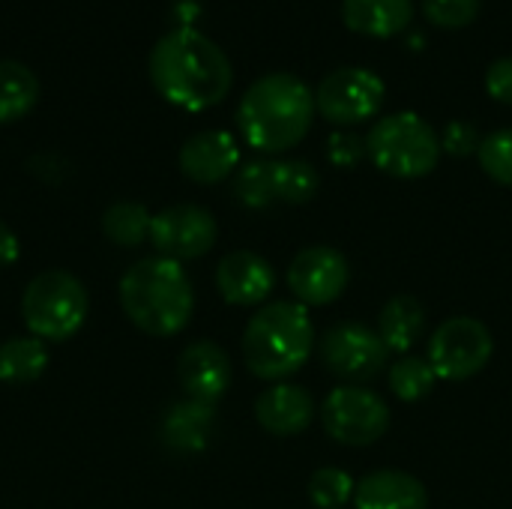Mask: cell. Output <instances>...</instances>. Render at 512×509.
I'll return each mask as SVG.
<instances>
[{"mask_svg":"<svg viewBox=\"0 0 512 509\" xmlns=\"http://www.w3.org/2000/svg\"><path fill=\"white\" fill-rule=\"evenodd\" d=\"M147 72L159 96L186 111L219 105L234 81L225 48L192 24H180L153 42Z\"/></svg>","mask_w":512,"mask_h":509,"instance_id":"obj_1","label":"cell"},{"mask_svg":"<svg viewBox=\"0 0 512 509\" xmlns=\"http://www.w3.org/2000/svg\"><path fill=\"white\" fill-rule=\"evenodd\" d=\"M315 114V90L300 75L267 72L246 87L237 105V126L252 150L285 153L309 135Z\"/></svg>","mask_w":512,"mask_h":509,"instance_id":"obj_2","label":"cell"},{"mask_svg":"<svg viewBox=\"0 0 512 509\" xmlns=\"http://www.w3.org/2000/svg\"><path fill=\"white\" fill-rule=\"evenodd\" d=\"M120 309L147 336L165 339L177 336L195 309V291L186 270L162 255H150L135 261L117 288Z\"/></svg>","mask_w":512,"mask_h":509,"instance_id":"obj_3","label":"cell"},{"mask_svg":"<svg viewBox=\"0 0 512 509\" xmlns=\"http://www.w3.org/2000/svg\"><path fill=\"white\" fill-rule=\"evenodd\" d=\"M315 351V324L303 303L276 300L261 306L243 330L246 369L261 381L297 375Z\"/></svg>","mask_w":512,"mask_h":509,"instance_id":"obj_4","label":"cell"},{"mask_svg":"<svg viewBox=\"0 0 512 509\" xmlns=\"http://www.w3.org/2000/svg\"><path fill=\"white\" fill-rule=\"evenodd\" d=\"M369 159L390 177L417 180L438 168L441 135L417 111H396L381 117L366 135Z\"/></svg>","mask_w":512,"mask_h":509,"instance_id":"obj_5","label":"cell"},{"mask_svg":"<svg viewBox=\"0 0 512 509\" xmlns=\"http://www.w3.org/2000/svg\"><path fill=\"white\" fill-rule=\"evenodd\" d=\"M90 312L87 288L69 270H42L36 273L21 294V318L30 336L42 342L72 339Z\"/></svg>","mask_w":512,"mask_h":509,"instance_id":"obj_6","label":"cell"},{"mask_svg":"<svg viewBox=\"0 0 512 509\" xmlns=\"http://www.w3.org/2000/svg\"><path fill=\"white\" fill-rule=\"evenodd\" d=\"M495 354L489 327L480 318L456 315L444 321L429 339V363L438 381H468L480 375Z\"/></svg>","mask_w":512,"mask_h":509,"instance_id":"obj_7","label":"cell"},{"mask_svg":"<svg viewBox=\"0 0 512 509\" xmlns=\"http://www.w3.org/2000/svg\"><path fill=\"white\" fill-rule=\"evenodd\" d=\"M387 84L378 72L363 66H339L315 87V108L336 126H357L381 111Z\"/></svg>","mask_w":512,"mask_h":509,"instance_id":"obj_8","label":"cell"},{"mask_svg":"<svg viewBox=\"0 0 512 509\" xmlns=\"http://www.w3.org/2000/svg\"><path fill=\"white\" fill-rule=\"evenodd\" d=\"M390 405L366 387H336L321 405L324 432L345 447H369L390 429Z\"/></svg>","mask_w":512,"mask_h":509,"instance_id":"obj_9","label":"cell"},{"mask_svg":"<svg viewBox=\"0 0 512 509\" xmlns=\"http://www.w3.org/2000/svg\"><path fill=\"white\" fill-rule=\"evenodd\" d=\"M321 360L336 378L357 387V384L375 381L387 369L390 348L384 345L378 330L357 324V321H345V324H336L324 333Z\"/></svg>","mask_w":512,"mask_h":509,"instance_id":"obj_10","label":"cell"},{"mask_svg":"<svg viewBox=\"0 0 512 509\" xmlns=\"http://www.w3.org/2000/svg\"><path fill=\"white\" fill-rule=\"evenodd\" d=\"M219 225L201 204H171L150 222V243L156 255L171 261H195L213 249Z\"/></svg>","mask_w":512,"mask_h":509,"instance_id":"obj_11","label":"cell"},{"mask_svg":"<svg viewBox=\"0 0 512 509\" xmlns=\"http://www.w3.org/2000/svg\"><path fill=\"white\" fill-rule=\"evenodd\" d=\"M351 282L348 258L333 246H309L288 267V288L303 306L336 303Z\"/></svg>","mask_w":512,"mask_h":509,"instance_id":"obj_12","label":"cell"},{"mask_svg":"<svg viewBox=\"0 0 512 509\" xmlns=\"http://www.w3.org/2000/svg\"><path fill=\"white\" fill-rule=\"evenodd\" d=\"M177 378H180L186 399L216 408V402L231 387V360H228L225 348L201 339V342H192L183 348V354L177 360Z\"/></svg>","mask_w":512,"mask_h":509,"instance_id":"obj_13","label":"cell"},{"mask_svg":"<svg viewBox=\"0 0 512 509\" xmlns=\"http://www.w3.org/2000/svg\"><path fill=\"white\" fill-rule=\"evenodd\" d=\"M177 162L189 180H195L201 186H213L237 171L240 144L225 129H201L183 141Z\"/></svg>","mask_w":512,"mask_h":509,"instance_id":"obj_14","label":"cell"},{"mask_svg":"<svg viewBox=\"0 0 512 509\" xmlns=\"http://www.w3.org/2000/svg\"><path fill=\"white\" fill-rule=\"evenodd\" d=\"M216 288L231 306H258L276 288V273L270 261L258 252L237 249L225 255L216 267Z\"/></svg>","mask_w":512,"mask_h":509,"instance_id":"obj_15","label":"cell"},{"mask_svg":"<svg viewBox=\"0 0 512 509\" xmlns=\"http://www.w3.org/2000/svg\"><path fill=\"white\" fill-rule=\"evenodd\" d=\"M315 399L306 387L300 384H288L279 381L273 387H267L258 399H255V420L264 432L276 435V438H294L303 435L312 420H315Z\"/></svg>","mask_w":512,"mask_h":509,"instance_id":"obj_16","label":"cell"},{"mask_svg":"<svg viewBox=\"0 0 512 509\" xmlns=\"http://www.w3.org/2000/svg\"><path fill=\"white\" fill-rule=\"evenodd\" d=\"M357 509H429L426 486L405 471H372L354 489Z\"/></svg>","mask_w":512,"mask_h":509,"instance_id":"obj_17","label":"cell"},{"mask_svg":"<svg viewBox=\"0 0 512 509\" xmlns=\"http://www.w3.org/2000/svg\"><path fill=\"white\" fill-rule=\"evenodd\" d=\"M414 18V0H342V21L363 36H396Z\"/></svg>","mask_w":512,"mask_h":509,"instance_id":"obj_18","label":"cell"},{"mask_svg":"<svg viewBox=\"0 0 512 509\" xmlns=\"http://www.w3.org/2000/svg\"><path fill=\"white\" fill-rule=\"evenodd\" d=\"M216 423V411L213 405H201V402H177L165 420H162V438L171 450L177 453H201L210 441Z\"/></svg>","mask_w":512,"mask_h":509,"instance_id":"obj_19","label":"cell"},{"mask_svg":"<svg viewBox=\"0 0 512 509\" xmlns=\"http://www.w3.org/2000/svg\"><path fill=\"white\" fill-rule=\"evenodd\" d=\"M426 333V309L417 297L399 294L387 300L378 315V336L390 348V354H408Z\"/></svg>","mask_w":512,"mask_h":509,"instance_id":"obj_20","label":"cell"},{"mask_svg":"<svg viewBox=\"0 0 512 509\" xmlns=\"http://www.w3.org/2000/svg\"><path fill=\"white\" fill-rule=\"evenodd\" d=\"M39 102L36 72L12 57H0V123H12Z\"/></svg>","mask_w":512,"mask_h":509,"instance_id":"obj_21","label":"cell"},{"mask_svg":"<svg viewBox=\"0 0 512 509\" xmlns=\"http://www.w3.org/2000/svg\"><path fill=\"white\" fill-rule=\"evenodd\" d=\"M48 369V348L36 336H12L0 345V381L33 384Z\"/></svg>","mask_w":512,"mask_h":509,"instance_id":"obj_22","label":"cell"},{"mask_svg":"<svg viewBox=\"0 0 512 509\" xmlns=\"http://www.w3.org/2000/svg\"><path fill=\"white\" fill-rule=\"evenodd\" d=\"M150 222V210L138 201H117L102 213L105 237L123 249H135L138 243H144V237H150Z\"/></svg>","mask_w":512,"mask_h":509,"instance_id":"obj_23","label":"cell"},{"mask_svg":"<svg viewBox=\"0 0 512 509\" xmlns=\"http://www.w3.org/2000/svg\"><path fill=\"white\" fill-rule=\"evenodd\" d=\"M276 174V201L285 204H306L321 189V174L306 159H273Z\"/></svg>","mask_w":512,"mask_h":509,"instance_id":"obj_24","label":"cell"},{"mask_svg":"<svg viewBox=\"0 0 512 509\" xmlns=\"http://www.w3.org/2000/svg\"><path fill=\"white\" fill-rule=\"evenodd\" d=\"M234 198L243 207L264 210L276 201V174H273V159H255L246 162L237 177H234Z\"/></svg>","mask_w":512,"mask_h":509,"instance_id":"obj_25","label":"cell"},{"mask_svg":"<svg viewBox=\"0 0 512 509\" xmlns=\"http://www.w3.org/2000/svg\"><path fill=\"white\" fill-rule=\"evenodd\" d=\"M438 384V375L429 360L423 357H402L390 369V390L402 402H420L426 399Z\"/></svg>","mask_w":512,"mask_h":509,"instance_id":"obj_26","label":"cell"},{"mask_svg":"<svg viewBox=\"0 0 512 509\" xmlns=\"http://www.w3.org/2000/svg\"><path fill=\"white\" fill-rule=\"evenodd\" d=\"M354 477L342 468H318L309 477V501L318 509H342L354 498Z\"/></svg>","mask_w":512,"mask_h":509,"instance_id":"obj_27","label":"cell"},{"mask_svg":"<svg viewBox=\"0 0 512 509\" xmlns=\"http://www.w3.org/2000/svg\"><path fill=\"white\" fill-rule=\"evenodd\" d=\"M480 168L501 186H512V126L495 129L477 150Z\"/></svg>","mask_w":512,"mask_h":509,"instance_id":"obj_28","label":"cell"},{"mask_svg":"<svg viewBox=\"0 0 512 509\" xmlns=\"http://www.w3.org/2000/svg\"><path fill=\"white\" fill-rule=\"evenodd\" d=\"M420 6L432 24L456 30V27L471 24L480 15L483 0H420Z\"/></svg>","mask_w":512,"mask_h":509,"instance_id":"obj_29","label":"cell"},{"mask_svg":"<svg viewBox=\"0 0 512 509\" xmlns=\"http://www.w3.org/2000/svg\"><path fill=\"white\" fill-rule=\"evenodd\" d=\"M369 156L366 150V138L357 135V132H333L327 138V159L336 165V168H357L363 159Z\"/></svg>","mask_w":512,"mask_h":509,"instance_id":"obj_30","label":"cell"},{"mask_svg":"<svg viewBox=\"0 0 512 509\" xmlns=\"http://www.w3.org/2000/svg\"><path fill=\"white\" fill-rule=\"evenodd\" d=\"M483 144L480 129L471 120H450L441 132V150H447L450 156H468L477 153Z\"/></svg>","mask_w":512,"mask_h":509,"instance_id":"obj_31","label":"cell"},{"mask_svg":"<svg viewBox=\"0 0 512 509\" xmlns=\"http://www.w3.org/2000/svg\"><path fill=\"white\" fill-rule=\"evenodd\" d=\"M486 90L492 99L512 105V54L507 57H498L489 63L486 69Z\"/></svg>","mask_w":512,"mask_h":509,"instance_id":"obj_32","label":"cell"},{"mask_svg":"<svg viewBox=\"0 0 512 509\" xmlns=\"http://www.w3.org/2000/svg\"><path fill=\"white\" fill-rule=\"evenodd\" d=\"M21 258V240L15 237V231L0 219V270L12 267Z\"/></svg>","mask_w":512,"mask_h":509,"instance_id":"obj_33","label":"cell"}]
</instances>
